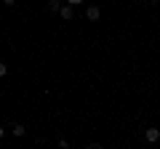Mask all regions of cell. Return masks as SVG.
I'll return each mask as SVG.
<instances>
[{
    "label": "cell",
    "mask_w": 160,
    "mask_h": 149,
    "mask_svg": "<svg viewBox=\"0 0 160 149\" xmlns=\"http://www.w3.org/2000/svg\"><path fill=\"white\" fill-rule=\"evenodd\" d=\"M144 138H147L149 144H158L160 141V128H147V131H144Z\"/></svg>",
    "instance_id": "cell-2"
},
{
    "label": "cell",
    "mask_w": 160,
    "mask_h": 149,
    "mask_svg": "<svg viewBox=\"0 0 160 149\" xmlns=\"http://www.w3.org/2000/svg\"><path fill=\"white\" fill-rule=\"evenodd\" d=\"M88 149H102V144H91V147H88Z\"/></svg>",
    "instance_id": "cell-8"
},
{
    "label": "cell",
    "mask_w": 160,
    "mask_h": 149,
    "mask_svg": "<svg viewBox=\"0 0 160 149\" xmlns=\"http://www.w3.org/2000/svg\"><path fill=\"white\" fill-rule=\"evenodd\" d=\"M3 3H6V6H13V3H16V0H3Z\"/></svg>",
    "instance_id": "cell-9"
},
{
    "label": "cell",
    "mask_w": 160,
    "mask_h": 149,
    "mask_svg": "<svg viewBox=\"0 0 160 149\" xmlns=\"http://www.w3.org/2000/svg\"><path fill=\"white\" fill-rule=\"evenodd\" d=\"M59 13H62V19H67V22H72V16H75L72 6H64V8H62V11H59Z\"/></svg>",
    "instance_id": "cell-3"
},
{
    "label": "cell",
    "mask_w": 160,
    "mask_h": 149,
    "mask_svg": "<svg viewBox=\"0 0 160 149\" xmlns=\"http://www.w3.org/2000/svg\"><path fill=\"white\" fill-rule=\"evenodd\" d=\"M86 19H88V22H99V19H102V8H99V6H88Z\"/></svg>",
    "instance_id": "cell-1"
},
{
    "label": "cell",
    "mask_w": 160,
    "mask_h": 149,
    "mask_svg": "<svg viewBox=\"0 0 160 149\" xmlns=\"http://www.w3.org/2000/svg\"><path fill=\"white\" fill-rule=\"evenodd\" d=\"M3 133H6V128H3V125H0V138H3Z\"/></svg>",
    "instance_id": "cell-10"
},
{
    "label": "cell",
    "mask_w": 160,
    "mask_h": 149,
    "mask_svg": "<svg viewBox=\"0 0 160 149\" xmlns=\"http://www.w3.org/2000/svg\"><path fill=\"white\" fill-rule=\"evenodd\" d=\"M80 3H86V0H67V6H80Z\"/></svg>",
    "instance_id": "cell-7"
},
{
    "label": "cell",
    "mask_w": 160,
    "mask_h": 149,
    "mask_svg": "<svg viewBox=\"0 0 160 149\" xmlns=\"http://www.w3.org/2000/svg\"><path fill=\"white\" fill-rule=\"evenodd\" d=\"M6 74H8V67H6L3 61H0V77H6Z\"/></svg>",
    "instance_id": "cell-6"
},
{
    "label": "cell",
    "mask_w": 160,
    "mask_h": 149,
    "mask_svg": "<svg viewBox=\"0 0 160 149\" xmlns=\"http://www.w3.org/2000/svg\"><path fill=\"white\" fill-rule=\"evenodd\" d=\"M48 8H51V11H62V0H48Z\"/></svg>",
    "instance_id": "cell-5"
},
{
    "label": "cell",
    "mask_w": 160,
    "mask_h": 149,
    "mask_svg": "<svg viewBox=\"0 0 160 149\" xmlns=\"http://www.w3.org/2000/svg\"><path fill=\"white\" fill-rule=\"evenodd\" d=\"M11 131H13V136H19V138H22V136H24V133H27V128H24V125H22V123H16V125H13V128H11Z\"/></svg>",
    "instance_id": "cell-4"
}]
</instances>
